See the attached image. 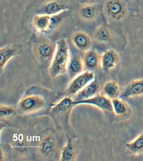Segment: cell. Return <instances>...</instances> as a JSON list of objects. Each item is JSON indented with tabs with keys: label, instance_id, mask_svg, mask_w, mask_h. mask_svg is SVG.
I'll return each mask as SVG.
<instances>
[{
	"label": "cell",
	"instance_id": "cb8c5ba5",
	"mask_svg": "<svg viewBox=\"0 0 143 161\" xmlns=\"http://www.w3.org/2000/svg\"><path fill=\"white\" fill-rule=\"evenodd\" d=\"M103 92L104 95L110 99L118 98L120 95V86L115 81H109L103 86Z\"/></svg>",
	"mask_w": 143,
	"mask_h": 161
},
{
	"label": "cell",
	"instance_id": "5bb4252c",
	"mask_svg": "<svg viewBox=\"0 0 143 161\" xmlns=\"http://www.w3.org/2000/svg\"><path fill=\"white\" fill-rule=\"evenodd\" d=\"M71 42L77 50L84 53L91 49L93 40L87 32L83 31L74 32L71 36Z\"/></svg>",
	"mask_w": 143,
	"mask_h": 161
},
{
	"label": "cell",
	"instance_id": "e0dca14e",
	"mask_svg": "<svg viewBox=\"0 0 143 161\" xmlns=\"http://www.w3.org/2000/svg\"><path fill=\"white\" fill-rule=\"evenodd\" d=\"M85 70L82 56L76 53L71 56L68 66L67 72L70 80Z\"/></svg>",
	"mask_w": 143,
	"mask_h": 161
},
{
	"label": "cell",
	"instance_id": "4316f807",
	"mask_svg": "<svg viewBox=\"0 0 143 161\" xmlns=\"http://www.w3.org/2000/svg\"><path fill=\"white\" fill-rule=\"evenodd\" d=\"M102 0H75L77 4H94L99 3Z\"/></svg>",
	"mask_w": 143,
	"mask_h": 161
},
{
	"label": "cell",
	"instance_id": "2e32d148",
	"mask_svg": "<svg viewBox=\"0 0 143 161\" xmlns=\"http://www.w3.org/2000/svg\"><path fill=\"white\" fill-rule=\"evenodd\" d=\"M31 27L35 32L41 34H49L50 15L37 14L29 19Z\"/></svg>",
	"mask_w": 143,
	"mask_h": 161
},
{
	"label": "cell",
	"instance_id": "ba28073f",
	"mask_svg": "<svg viewBox=\"0 0 143 161\" xmlns=\"http://www.w3.org/2000/svg\"><path fill=\"white\" fill-rule=\"evenodd\" d=\"M73 104L74 107L79 105H89L94 106L103 111L107 115H109V120L112 118L113 121L115 120L112 100L104 95L97 94L92 98L79 101H73Z\"/></svg>",
	"mask_w": 143,
	"mask_h": 161
},
{
	"label": "cell",
	"instance_id": "44dd1931",
	"mask_svg": "<svg viewBox=\"0 0 143 161\" xmlns=\"http://www.w3.org/2000/svg\"><path fill=\"white\" fill-rule=\"evenodd\" d=\"M93 36L97 43L104 44L111 42L114 37V34L108 26L101 25L97 27L94 30Z\"/></svg>",
	"mask_w": 143,
	"mask_h": 161
},
{
	"label": "cell",
	"instance_id": "d4e9b609",
	"mask_svg": "<svg viewBox=\"0 0 143 161\" xmlns=\"http://www.w3.org/2000/svg\"><path fill=\"white\" fill-rule=\"evenodd\" d=\"M17 113V109L12 106L1 104L0 106V118L1 121L7 120Z\"/></svg>",
	"mask_w": 143,
	"mask_h": 161
},
{
	"label": "cell",
	"instance_id": "5b68a950",
	"mask_svg": "<svg viewBox=\"0 0 143 161\" xmlns=\"http://www.w3.org/2000/svg\"><path fill=\"white\" fill-rule=\"evenodd\" d=\"M75 0H31L26 7L24 15L29 19L34 15L56 14L75 7Z\"/></svg>",
	"mask_w": 143,
	"mask_h": 161
},
{
	"label": "cell",
	"instance_id": "ffe728a7",
	"mask_svg": "<svg viewBox=\"0 0 143 161\" xmlns=\"http://www.w3.org/2000/svg\"><path fill=\"white\" fill-rule=\"evenodd\" d=\"M99 86L97 77L72 97L74 101L83 100L92 98L98 94Z\"/></svg>",
	"mask_w": 143,
	"mask_h": 161
},
{
	"label": "cell",
	"instance_id": "7c38bea8",
	"mask_svg": "<svg viewBox=\"0 0 143 161\" xmlns=\"http://www.w3.org/2000/svg\"><path fill=\"white\" fill-rule=\"evenodd\" d=\"M17 132L13 134L10 143L11 149L19 156L24 155L30 148H34L29 144L30 141L28 136L23 133V130H17Z\"/></svg>",
	"mask_w": 143,
	"mask_h": 161
},
{
	"label": "cell",
	"instance_id": "30bf717a",
	"mask_svg": "<svg viewBox=\"0 0 143 161\" xmlns=\"http://www.w3.org/2000/svg\"><path fill=\"white\" fill-rule=\"evenodd\" d=\"M65 135L67 142L62 148L60 161H76L81 150L79 140L78 138H73L68 134Z\"/></svg>",
	"mask_w": 143,
	"mask_h": 161
},
{
	"label": "cell",
	"instance_id": "7402d4cb",
	"mask_svg": "<svg viewBox=\"0 0 143 161\" xmlns=\"http://www.w3.org/2000/svg\"><path fill=\"white\" fill-rule=\"evenodd\" d=\"M113 111L116 118H128L131 113V109L128 104L119 98L112 100Z\"/></svg>",
	"mask_w": 143,
	"mask_h": 161
},
{
	"label": "cell",
	"instance_id": "d6986e66",
	"mask_svg": "<svg viewBox=\"0 0 143 161\" xmlns=\"http://www.w3.org/2000/svg\"><path fill=\"white\" fill-rule=\"evenodd\" d=\"M101 55L95 50L90 49L83 53L82 58L85 71L94 72L100 67Z\"/></svg>",
	"mask_w": 143,
	"mask_h": 161
},
{
	"label": "cell",
	"instance_id": "3957f363",
	"mask_svg": "<svg viewBox=\"0 0 143 161\" xmlns=\"http://www.w3.org/2000/svg\"><path fill=\"white\" fill-rule=\"evenodd\" d=\"M37 145L34 146L35 155L41 160H60L63 148L62 138L58 132L52 128L43 131L39 135Z\"/></svg>",
	"mask_w": 143,
	"mask_h": 161
},
{
	"label": "cell",
	"instance_id": "8fae6325",
	"mask_svg": "<svg viewBox=\"0 0 143 161\" xmlns=\"http://www.w3.org/2000/svg\"><path fill=\"white\" fill-rule=\"evenodd\" d=\"M77 12L79 18L87 22L95 21L99 17L103 5L94 4H77Z\"/></svg>",
	"mask_w": 143,
	"mask_h": 161
},
{
	"label": "cell",
	"instance_id": "6da1fadb",
	"mask_svg": "<svg viewBox=\"0 0 143 161\" xmlns=\"http://www.w3.org/2000/svg\"><path fill=\"white\" fill-rule=\"evenodd\" d=\"M58 93L38 86L29 87L17 103V113L30 116L46 112L51 104L58 100Z\"/></svg>",
	"mask_w": 143,
	"mask_h": 161
},
{
	"label": "cell",
	"instance_id": "9c48e42d",
	"mask_svg": "<svg viewBox=\"0 0 143 161\" xmlns=\"http://www.w3.org/2000/svg\"><path fill=\"white\" fill-rule=\"evenodd\" d=\"M96 77L92 71H84L71 80L65 91V95L72 97Z\"/></svg>",
	"mask_w": 143,
	"mask_h": 161
},
{
	"label": "cell",
	"instance_id": "ac0fdd59",
	"mask_svg": "<svg viewBox=\"0 0 143 161\" xmlns=\"http://www.w3.org/2000/svg\"><path fill=\"white\" fill-rule=\"evenodd\" d=\"M143 95V79L134 80L125 87L119 98L124 100Z\"/></svg>",
	"mask_w": 143,
	"mask_h": 161
},
{
	"label": "cell",
	"instance_id": "9a60e30c",
	"mask_svg": "<svg viewBox=\"0 0 143 161\" xmlns=\"http://www.w3.org/2000/svg\"><path fill=\"white\" fill-rule=\"evenodd\" d=\"M120 57L115 50H108L101 55L100 67L103 72H108L115 68L119 64Z\"/></svg>",
	"mask_w": 143,
	"mask_h": 161
},
{
	"label": "cell",
	"instance_id": "52a82bcc",
	"mask_svg": "<svg viewBox=\"0 0 143 161\" xmlns=\"http://www.w3.org/2000/svg\"><path fill=\"white\" fill-rule=\"evenodd\" d=\"M103 12L107 18L119 21L127 15L128 7L125 0H105L103 4Z\"/></svg>",
	"mask_w": 143,
	"mask_h": 161
},
{
	"label": "cell",
	"instance_id": "277c9868",
	"mask_svg": "<svg viewBox=\"0 0 143 161\" xmlns=\"http://www.w3.org/2000/svg\"><path fill=\"white\" fill-rule=\"evenodd\" d=\"M73 101L72 97L65 95L59 100L52 103L45 114L52 119L58 130L73 138H78L70 122L71 113L75 107Z\"/></svg>",
	"mask_w": 143,
	"mask_h": 161
},
{
	"label": "cell",
	"instance_id": "484cf974",
	"mask_svg": "<svg viewBox=\"0 0 143 161\" xmlns=\"http://www.w3.org/2000/svg\"><path fill=\"white\" fill-rule=\"evenodd\" d=\"M136 7L135 9L136 13L139 17L143 18V0H136Z\"/></svg>",
	"mask_w": 143,
	"mask_h": 161
},
{
	"label": "cell",
	"instance_id": "7a4b0ae2",
	"mask_svg": "<svg viewBox=\"0 0 143 161\" xmlns=\"http://www.w3.org/2000/svg\"><path fill=\"white\" fill-rule=\"evenodd\" d=\"M29 53L37 67L49 68L54 57L56 43L46 35L34 32L27 42Z\"/></svg>",
	"mask_w": 143,
	"mask_h": 161
},
{
	"label": "cell",
	"instance_id": "4fadbf2b",
	"mask_svg": "<svg viewBox=\"0 0 143 161\" xmlns=\"http://www.w3.org/2000/svg\"><path fill=\"white\" fill-rule=\"evenodd\" d=\"M24 46L20 44L7 45L0 48V70L2 74L10 60L23 53Z\"/></svg>",
	"mask_w": 143,
	"mask_h": 161
},
{
	"label": "cell",
	"instance_id": "8992f818",
	"mask_svg": "<svg viewBox=\"0 0 143 161\" xmlns=\"http://www.w3.org/2000/svg\"><path fill=\"white\" fill-rule=\"evenodd\" d=\"M56 50L48 72L52 78H55L67 72L71 55L66 39L61 38L56 42Z\"/></svg>",
	"mask_w": 143,
	"mask_h": 161
},
{
	"label": "cell",
	"instance_id": "603a6c76",
	"mask_svg": "<svg viewBox=\"0 0 143 161\" xmlns=\"http://www.w3.org/2000/svg\"><path fill=\"white\" fill-rule=\"evenodd\" d=\"M125 147L129 154L139 155L143 153V132L130 143H125Z\"/></svg>",
	"mask_w": 143,
	"mask_h": 161
},
{
	"label": "cell",
	"instance_id": "83f0119b",
	"mask_svg": "<svg viewBox=\"0 0 143 161\" xmlns=\"http://www.w3.org/2000/svg\"><path fill=\"white\" fill-rule=\"evenodd\" d=\"M3 150L2 149V148H1V157H0V161H2L4 160L5 158V155L4 154V152H3Z\"/></svg>",
	"mask_w": 143,
	"mask_h": 161
}]
</instances>
